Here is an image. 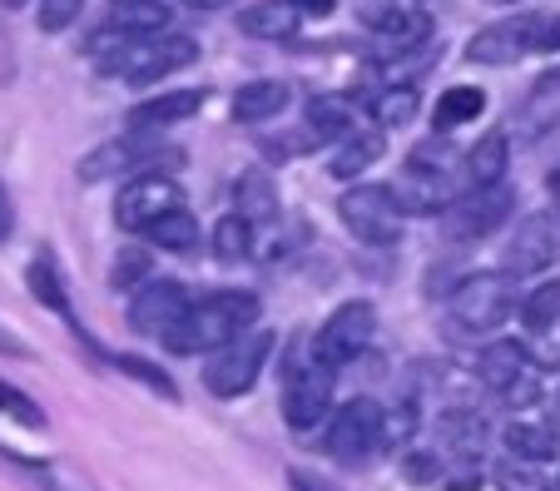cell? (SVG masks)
<instances>
[{
	"label": "cell",
	"instance_id": "681fc988",
	"mask_svg": "<svg viewBox=\"0 0 560 491\" xmlns=\"http://www.w3.org/2000/svg\"><path fill=\"white\" fill-rule=\"evenodd\" d=\"M0 5H11V11H21V5H31V0H0Z\"/></svg>",
	"mask_w": 560,
	"mask_h": 491
},
{
	"label": "cell",
	"instance_id": "8fae6325",
	"mask_svg": "<svg viewBox=\"0 0 560 491\" xmlns=\"http://www.w3.org/2000/svg\"><path fill=\"white\" fill-rule=\"evenodd\" d=\"M560 254V219L556 214H526L516 229H511L506 248H501V268L511 278H530V273H546Z\"/></svg>",
	"mask_w": 560,
	"mask_h": 491
},
{
	"label": "cell",
	"instance_id": "f5cc1de1",
	"mask_svg": "<svg viewBox=\"0 0 560 491\" xmlns=\"http://www.w3.org/2000/svg\"><path fill=\"white\" fill-rule=\"evenodd\" d=\"M556 487H560V477H556Z\"/></svg>",
	"mask_w": 560,
	"mask_h": 491
},
{
	"label": "cell",
	"instance_id": "1f68e13d",
	"mask_svg": "<svg viewBox=\"0 0 560 491\" xmlns=\"http://www.w3.org/2000/svg\"><path fill=\"white\" fill-rule=\"evenodd\" d=\"M521 323H526L530 332H550L560 323V278H550V283H536V289L521 299Z\"/></svg>",
	"mask_w": 560,
	"mask_h": 491
},
{
	"label": "cell",
	"instance_id": "ba28073f",
	"mask_svg": "<svg viewBox=\"0 0 560 491\" xmlns=\"http://www.w3.org/2000/svg\"><path fill=\"white\" fill-rule=\"evenodd\" d=\"M372 332H377V308L372 303H362V299H352V303H342L338 313H332L323 328H317V338H313V358L323 367H348V363H358L362 353L372 348Z\"/></svg>",
	"mask_w": 560,
	"mask_h": 491
},
{
	"label": "cell",
	"instance_id": "4316f807",
	"mask_svg": "<svg viewBox=\"0 0 560 491\" xmlns=\"http://www.w3.org/2000/svg\"><path fill=\"white\" fill-rule=\"evenodd\" d=\"M487 115V90H476V85H452L442 100H436V129H456V125H476V119Z\"/></svg>",
	"mask_w": 560,
	"mask_h": 491
},
{
	"label": "cell",
	"instance_id": "4fadbf2b",
	"mask_svg": "<svg viewBox=\"0 0 560 491\" xmlns=\"http://www.w3.org/2000/svg\"><path fill=\"white\" fill-rule=\"evenodd\" d=\"M184 194L174 179H164V174H139V179H129L125 189H119V203H115V224L125 229V234H149V224H159V219L170 214V209H179Z\"/></svg>",
	"mask_w": 560,
	"mask_h": 491
},
{
	"label": "cell",
	"instance_id": "3957f363",
	"mask_svg": "<svg viewBox=\"0 0 560 491\" xmlns=\"http://www.w3.org/2000/svg\"><path fill=\"white\" fill-rule=\"evenodd\" d=\"M184 150H170L159 144L154 129H129V135L109 139V144H95L85 160L74 164L80 184H105L119 179V174H159V169H179Z\"/></svg>",
	"mask_w": 560,
	"mask_h": 491
},
{
	"label": "cell",
	"instance_id": "d6986e66",
	"mask_svg": "<svg viewBox=\"0 0 560 491\" xmlns=\"http://www.w3.org/2000/svg\"><path fill=\"white\" fill-rule=\"evenodd\" d=\"M387 154V135L382 129H352L348 139H342L338 150H332V164H328V174L332 179H358V174H368L372 164Z\"/></svg>",
	"mask_w": 560,
	"mask_h": 491
},
{
	"label": "cell",
	"instance_id": "d4e9b609",
	"mask_svg": "<svg viewBox=\"0 0 560 491\" xmlns=\"http://www.w3.org/2000/svg\"><path fill=\"white\" fill-rule=\"evenodd\" d=\"M436 432H442V442L452 452H462L466 461L481 457V447H487V417L471 412V407H452V412L436 417Z\"/></svg>",
	"mask_w": 560,
	"mask_h": 491
},
{
	"label": "cell",
	"instance_id": "83f0119b",
	"mask_svg": "<svg viewBox=\"0 0 560 491\" xmlns=\"http://www.w3.org/2000/svg\"><path fill=\"white\" fill-rule=\"evenodd\" d=\"M149 244H159L164 254H194L199 248V219L189 214V209H170V214L159 219V224H149Z\"/></svg>",
	"mask_w": 560,
	"mask_h": 491
},
{
	"label": "cell",
	"instance_id": "9c48e42d",
	"mask_svg": "<svg viewBox=\"0 0 560 491\" xmlns=\"http://www.w3.org/2000/svg\"><path fill=\"white\" fill-rule=\"evenodd\" d=\"M189 303L194 299L179 278H149L144 289H135V299H129V328H135L139 338L164 342L184 323Z\"/></svg>",
	"mask_w": 560,
	"mask_h": 491
},
{
	"label": "cell",
	"instance_id": "836d02e7",
	"mask_svg": "<svg viewBox=\"0 0 560 491\" xmlns=\"http://www.w3.org/2000/svg\"><path fill=\"white\" fill-rule=\"evenodd\" d=\"M372 119H377V129L412 125L417 119V90L412 85H387L377 100H372Z\"/></svg>",
	"mask_w": 560,
	"mask_h": 491
},
{
	"label": "cell",
	"instance_id": "ac0fdd59",
	"mask_svg": "<svg viewBox=\"0 0 560 491\" xmlns=\"http://www.w3.org/2000/svg\"><path fill=\"white\" fill-rule=\"evenodd\" d=\"M303 15L288 5V0H254L238 11V31L254 35V40H293Z\"/></svg>",
	"mask_w": 560,
	"mask_h": 491
},
{
	"label": "cell",
	"instance_id": "8d00e7d4",
	"mask_svg": "<svg viewBox=\"0 0 560 491\" xmlns=\"http://www.w3.org/2000/svg\"><path fill=\"white\" fill-rule=\"evenodd\" d=\"M412 164H422V169L446 174V179H452V169H456V164H466V154H456L452 144H436V139H427V144H417V150H412Z\"/></svg>",
	"mask_w": 560,
	"mask_h": 491
},
{
	"label": "cell",
	"instance_id": "cb8c5ba5",
	"mask_svg": "<svg viewBox=\"0 0 560 491\" xmlns=\"http://www.w3.org/2000/svg\"><path fill=\"white\" fill-rule=\"evenodd\" d=\"M25 283H31V299L40 303V308L60 313V318L70 323L74 332H80V323H74V308H70V293H65V278H60V268H55L50 254H35L31 258V268H25Z\"/></svg>",
	"mask_w": 560,
	"mask_h": 491
},
{
	"label": "cell",
	"instance_id": "5bb4252c",
	"mask_svg": "<svg viewBox=\"0 0 560 491\" xmlns=\"http://www.w3.org/2000/svg\"><path fill=\"white\" fill-rule=\"evenodd\" d=\"M511 203H516V194H511L506 184H497V189H466L462 199L446 209V234H452V244H476V238L497 234L511 219Z\"/></svg>",
	"mask_w": 560,
	"mask_h": 491
},
{
	"label": "cell",
	"instance_id": "f6af8a7d",
	"mask_svg": "<svg viewBox=\"0 0 560 491\" xmlns=\"http://www.w3.org/2000/svg\"><path fill=\"white\" fill-rule=\"evenodd\" d=\"M546 417H550V432L560 437V393H556V397H546Z\"/></svg>",
	"mask_w": 560,
	"mask_h": 491
},
{
	"label": "cell",
	"instance_id": "277c9868",
	"mask_svg": "<svg viewBox=\"0 0 560 491\" xmlns=\"http://www.w3.org/2000/svg\"><path fill=\"white\" fill-rule=\"evenodd\" d=\"M446 313H452L456 332H497L501 323L516 313V283L511 273H462L456 289L446 293Z\"/></svg>",
	"mask_w": 560,
	"mask_h": 491
},
{
	"label": "cell",
	"instance_id": "f1b7e54d",
	"mask_svg": "<svg viewBox=\"0 0 560 491\" xmlns=\"http://www.w3.org/2000/svg\"><path fill=\"white\" fill-rule=\"evenodd\" d=\"M21 471L35 491H100L90 471H80L74 461H21Z\"/></svg>",
	"mask_w": 560,
	"mask_h": 491
},
{
	"label": "cell",
	"instance_id": "c3c4849f",
	"mask_svg": "<svg viewBox=\"0 0 560 491\" xmlns=\"http://www.w3.org/2000/svg\"><path fill=\"white\" fill-rule=\"evenodd\" d=\"M546 189H550V199L560 203V169H550V179H546Z\"/></svg>",
	"mask_w": 560,
	"mask_h": 491
},
{
	"label": "cell",
	"instance_id": "2e32d148",
	"mask_svg": "<svg viewBox=\"0 0 560 491\" xmlns=\"http://www.w3.org/2000/svg\"><path fill=\"white\" fill-rule=\"evenodd\" d=\"M203 109V90H164V95H149L129 109V129H170V125H184Z\"/></svg>",
	"mask_w": 560,
	"mask_h": 491
},
{
	"label": "cell",
	"instance_id": "9a60e30c",
	"mask_svg": "<svg viewBox=\"0 0 560 491\" xmlns=\"http://www.w3.org/2000/svg\"><path fill=\"white\" fill-rule=\"evenodd\" d=\"M392 199H397L402 214H446L456 203V189L446 174H432V169L407 160V169L397 174V184H392Z\"/></svg>",
	"mask_w": 560,
	"mask_h": 491
},
{
	"label": "cell",
	"instance_id": "ee69618b",
	"mask_svg": "<svg viewBox=\"0 0 560 491\" xmlns=\"http://www.w3.org/2000/svg\"><path fill=\"white\" fill-rule=\"evenodd\" d=\"M536 90H540V95H550V90H560V65H556V70H546V75L536 80Z\"/></svg>",
	"mask_w": 560,
	"mask_h": 491
},
{
	"label": "cell",
	"instance_id": "44dd1931",
	"mask_svg": "<svg viewBox=\"0 0 560 491\" xmlns=\"http://www.w3.org/2000/svg\"><path fill=\"white\" fill-rule=\"evenodd\" d=\"M233 214H244L248 224H268L278 219V179L268 169H244L238 184H233Z\"/></svg>",
	"mask_w": 560,
	"mask_h": 491
},
{
	"label": "cell",
	"instance_id": "f546056e",
	"mask_svg": "<svg viewBox=\"0 0 560 491\" xmlns=\"http://www.w3.org/2000/svg\"><path fill=\"white\" fill-rule=\"evenodd\" d=\"M506 447H511V457H521V461H550L560 452V437L550 432V422L546 428H536V422H511Z\"/></svg>",
	"mask_w": 560,
	"mask_h": 491
},
{
	"label": "cell",
	"instance_id": "b9f144b4",
	"mask_svg": "<svg viewBox=\"0 0 560 491\" xmlns=\"http://www.w3.org/2000/svg\"><path fill=\"white\" fill-rule=\"evenodd\" d=\"M298 15H332L338 11V0H288Z\"/></svg>",
	"mask_w": 560,
	"mask_h": 491
},
{
	"label": "cell",
	"instance_id": "e0dca14e",
	"mask_svg": "<svg viewBox=\"0 0 560 491\" xmlns=\"http://www.w3.org/2000/svg\"><path fill=\"white\" fill-rule=\"evenodd\" d=\"M506 164H511L506 129H491V135H481L471 150H466V164H462L466 189H497V184L506 179Z\"/></svg>",
	"mask_w": 560,
	"mask_h": 491
},
{
	"label": "cell",
	"instance_id": "f907efd6",
	"mask_svg": "<svg viewBox=\"0 0 560 491\" xmlns=\"http://www.w3.org/2000/svg\"><path fill=\"white\" fill-rule=\"evenodd\" d=\"M491 5H516V0H491Z\"/></svg>",
	"mask_w": 560,
	"mask_h": 491
},
{
	"label": "cell",
	"instance_id": "7a4b0ae2",
	"mask_svg": "<svg viewBox=\"0 0 560 491\" xmlns=\"http://www.w3.org/2000/svg\"><path fill=\"white\" fill-rule=\"evenodd\" d=\"M199 60V40L194 35H125L109 55H100V75L129 80V85H154V80L189 70Z\"/></svg>",
	"mask_w": 560,
	"mask_h": 491
},
{
	"label": "cell",
	"instance_id": "816d5d0a",
	"mask_svg": "<svg viewBox=\"0 0 560 491\" xmlns=\"http://www.w3.org/2000/svg\"><path fill=\"white\" fill-rule=\"evenodd\" d=\"M422 5H432V0H422Z\"/></svg>",
	"mask_w": 560,
	"mask_h": 491
},
{
	"label": "cell",
	"instance_id": "4dcf8cb0",
	"mask_svg": "<svg viewBox=\"0 0 560 491\" xmlns=\"http://www.w3.org/2000/svg\"><path fill=\"white\" fill-rule=\"evenodd\" d=\"M254 254V224L244 214H223L213 224V258L219 264H244Z\"/></svg>",
	"mask_w": 560,
	"mask_h": 491
},
{
	"label": "cell",
	"instance_id": "d590c367",
	"mask_svg": "<svg viewBox=\"0 0 560 491\" xmlns=\"http://www.w3.org/2000/svg\"><path fill=\"white\" fill-rule=\"evenodd\" d=\"M0 417H11V422H21V428H31V432H45L40 402H31V397L11 383H0Z\"/></svg>",
	"mask_w": 560,
	"mask_h": 491
},
{
	"label": "cell",
	"instance_id": "60d3db41",
	"mask_svg": "<svg viewBox=\"0 0 560 491\" xmlns=\"http://www.w3.org/2000/svg\"><path fill=\"white\" fill-rule=\"evenodd\" d=\"M288 491H342L332 477H317V471H307V467H293L288 471Z\"/></svg>",
	"mask_w": 560,
	"mask_h": 491
},
{
	"label": "cell",
	"instance_id": "ab89813d",
	"mask_svg": "<svg viewBox=\"0 0 560 491\" xmlns=\"http://www.w3.org/2000/svg\"><path fill=\"white\" fill-rule=\"evenodd\" d=\"M80 5H85V0H40V31L45 35L65 31V25L80 15Z\"/></svg>",
	"mask_w": 560,
	"mask_h": 491
},
{
	"label": "cell",
	"instance_id": "7bdbcfd3",
	"mask_svg": "<svg viewBox=\"0 0 560 491\" xmlns=\"http://www.w3.org/2000/svg\"><path fill=\"white\" fill-rule=\"evenodd\" d=\"M11 229H15V214H11V199H5V189H0V244L11 238Z\"/></svg>",
	"mask_w": 560,
	"mask_h": 491
},
{
	"label": "cell",
	"instance_id": "30bf717a",
	"mask_svg": "<svg viewBox=\"0 0 560 491\" xmlns=\"http://www.w3.org/2000/svg\"><path fill=\"white\" fill-rule=\"evenodd\" d=\"M328 412H332V367H323L317 358H307V363H288V377H283L288 428L307 432V428H317Z\"/></svg>",
	"mask_w": 560,
	"mask_h": 491
},
{
	"label": "cell",
	"instance_id": "7dc6e473",
	"mask_svg": "<svg viewBox=\"0 0 560 491\" xmlns=\"http://www.w3.org/2000/svg\"><path fill=\"white\" fill-rule=\"evenodd\" d=\"M194 11H219V5H229V0H189Z\"/></svg>",
	"mask_w": 560,
	"mask_h": 491
},
{
	"label": "cell",
	"instance_id": "ffe728a7",
	"mask_svg": "<svg viewBox=\"0 0 560 491\" xmlns=\"http://www.w3.org/2000/svg\"><path fill=\"white\" fill-rule=\"evenodd\" d=\"M288 85L283 80H248V85H238V95H233V119L238 125H264V119H278L288 109Z\"/></svg>",
	"mask_w": 560,
	"mask_h": 491
},
{
	"label": "cell",
	"instance_id": "7402d4cb",
	"mask_svg": "<svg viewBox=\"0 0 560 491\" xmlns=\"http://www.w3.org/2000/svg\"><path fill=\"white\" fill-rule=\"evenodd\" d=\"M530 373V353L526 348H521V342H491L487 353L476 358V377H481V383L491 387V393H506L511 383H516V377H526Z\"/></svg>",
	"mask_w": 560,
	"mask_h": 491
},
{
	"label": "cell",
	"instance_id": "6da1fadb",
	"mask_svg": "<svg viewBox=\"0 0 560 491\" xmlns=\"http://www.w3.org/2000/svg\"><path fill=\"white\" fill-rule=\"evenodd\" d=\"M254 328H258V293L223 289V293H209V299H194L184 323L164 338V348L170 353H219V348L238 342Z\"/></svg>",
	"mask_w": 560,
	"mask_h": 491
},
{
	"label": "cell",
	"instance_id": "7c38bea8",
	"mask_svg": "<svg viewBox=\"0 0 560 491\" xmlns=\"http://www.w3.org/2000/svg\"><path fill=\"white\" fill-rule=\"evenodd\" d=\"M540 50V11L516 15V21H497L466 40V60L471 65H516Z\"/></svg>",
	"mask_w": 560,
	"mask_h": 491
},
{
	"label": "cell",
	"instance_id": "52a82bcc",
	"mask_svg": "<svg viewBox=\"0 0 560 491\" xmlns=\"http://www.w3.org/2000/svg\"><path fill=\"white\" fill-rule=\"evenodd\" d=\"M273 348H278V338L268 328L244 332L238 342L219 348V353H213V363H203V387H209L213 397H244L248 387L264 377Z\"/></svg>",
	"mask_w": 560,
	"mask_h": 491
},
{
	"label": "cell",
	"instance_id": "74e56055",
	"mask_svg": "<svg viewBox=\"0 0 560 491\" xmlns=\"http://www.w3.org/2000/svg\"><path fill=\"white\" fill-rule=\"evenodd\" d=\"M402 15H407V5H402V0H358V21L362 25H372V31H392V25H397V21H402Z\"/></svg>",
	"mask_w": 560,
	"mask_h": 491
},
{
	"label": "cell",
	"instance_id": "484cf974",
	"mask_svg": "<svg viewBox=\"0 0 560 491\" xmlns=\"http://www.w3.org/2000/svg\"><path fill=\"white\" fill-rule=\"evenodd\" d=\"M109 25L125 35H164L170 31V5L164 0H115Z\"/></svg>",
	"mask_w": 560,
	"mask_h": 491
},
{
	"label": "cell",
	"instance_id": "5b68a950",
	"mask_svg": "<svg viewBox=\"0 0 560 491\" xmlns=\"http://www.w3.org/2000/svg\"><path fill=\"white\" fill-rule=\"evenodd\" d=\"M323 447H328V457L342 461V467L372 461L387 447V412H382V402H372V397L342 402L328 422V442H323Z\"/></svg>",
	"mask_w": 560,
	"mask_h": 491
},
{
	"label": "cell",
	"instance_id": "e575fe53",
	"mask_svg": "<svg viewBox=\"0 0 560 491\" xmlns=\"http://www.w3.org/2000/svg\"><path fill=\"white\" fill-rule=\"evenodd\" d=\"M109 363L119 367V373H129L135 383H144L149 393H159L164 402H179V387H174V377L164 373V367H154V363H144V358H135V353H119V358H109Z\"/></svg>",
	"mask_w": 560,
	"mask_h": 491
},
{
	"label": "cell",
	"instance_id": "603a6c76",
	"mask_svg": "<svg viewBox=\"0 0 560 491\" xmlns=\"http://www.w3.org/2000/svg\"><path fill=\"white\" fill-rule=\"evenodd\" d=\"M358 129L348 95H317L307 105V144H328V139H348Z\"/></svg>",
	"mask_w": 560,
	"mask_h": 491
},
{
	"label": "cell",
	"instance_id": "bcb514c9",
	"mask_svg": "<svg viewBox=\"0 0 560 491\" xmlns=\"http://www.w3.org/2000/svg\"><path fill=\"white\" fill-rule=\"evenodd\" d=\"M0 353H25V342H21V338H11V332L0 328Z\"/></svg>",
	"mask_w": 560,
	"mask_h": 491
},
{
	"label": "cell",
	"instance_id": "d6a6232c",
	"mask_svg": "<svg viewBox=\"0 0 560 491\" xmlns=\"http://www.w3.org/2000/svg\"><path fill=\"white\" fill-rule=\"evenodd\" d=\"M149 278H154V254H149L144 244H125V248H119L115 268H109V283H115V293L144 289Z\"/></svg>",
	"mask_w": 560,
	"mask_h": 491
},
{
	"label": "cell",
	"instance_id": "8992f818",
	"mask_svg": "<svg viewBox=\"0 0 560 491\" xmlns=\"http://www.w3.org/2000/svg\"><path fill=\"white\" fill-rule=\"evenodd\" d=\"M338 214L348 234L368 248H397L402 244V209L392 199V184H358L338 199Z\"/></svg>",
	"mask_w": 560,
	"mask_h": 491
},
{
	"label": "cell",
	"instance_id": "f35d334b",
	"mask_svg": "<svg viewBox=\"0 0 560 491\" xmlns=\"http://www.w3.org/2000/svg\"><path fill=\"white\" fill-rule=\"evenodd\" d=\"M497 487L501 491H546V481H540V471H530V461H506V467H497Z\"/></svg>",
	"mask_w": 560,
	"mask_h": 491
}]
</instances>
